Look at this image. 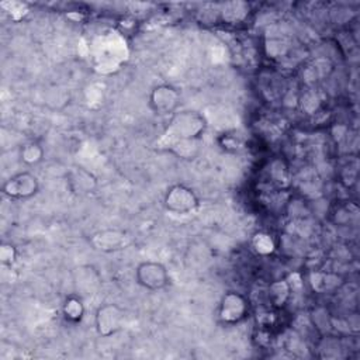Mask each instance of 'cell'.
<instances>
[{"label":"cell","mask_w":360,"mask_h":360,"mask_svg":"<svg viewBox=\"0 0 360 360\" xmlns=\"http://www.w3.org/2000/svg\"><path fill=\"white\" fill-rule=\"evenodd\" d=\"M0 260L3 264L10 266L15 260V248L11 243H3L0 248Z\"/></svg>","instance_id":"11"},{"label":"cell","mask_w":360,"mask_h":360,"mask_svg":"<svg viewBox=\"0 0 360 360\" xmlns=\"http://www.w3.org/2000/svg\"><path fill=\"white\" fill-rule=\"evenodd\" d=\"M39 190L38 177L28 172H20L10 176L1 186V193L10 200H27L34 197Z\"/></svg>","instance_id":"2"},{"label":"cell","mask_w":360,"mask_h":360,"mask_svg":"<svg viewBox=\"0 0 360 360\" xmlns=\"http://www.w3.org/2000/svg\"><path fill=\"white\" fill-rule=\"evenodd\" d=\"M42 156H44V150H42L41 145H38L35 142H30V143H25L24 146H21L20 158L27 165L38 163L42 159Z\"/></svg>","instance_id":"9"},{"label":"cell","mask_w":360,"mask_h":360,"mask_svg":"<svg viewBox=\"0 0 360 360\" xmlns=\"http://www.w3.org/2000/svg\"><path fill=\"white\" fill-rule=\"evenodd\" d=\"M248 305L242 295L236 292H228L224 295L219 307V318L226 323H233L240 321L246 314Z\"/></svg>","instance_id":"7"},{"label":"cell","mask_w":360,"mask_h":360,"mask_svg":"<svg viewBox=\"0 0 360 360\" xmlns=\"http://www.w3.org/2000/svg\"><path fill=\"white\" fill-rule=\"evenodd\" d=\"M179 104V93L174 87L169 84H162L153 89L150 94V107L156 114L166 115L174 114L173 111Z\"/></svg>","instance_id":"6"},{"label":"cell","mask_w":360,"mask_h":360,"mask_svg":"<svg viewBox=\"0 0 360 360\" xmlns=\"http://www.w3.org/2000/svg\"><path fill=\"white\" fill-rule=\"evenodd\" d=\"M165 205L169 211L177 214H187L198 205V198L191 188L177 184L167 190L165 197Z\"/></svg>","instance_id":"4"},{"label":"cell","mask_w":360,"mask_h":360,"mask_svg":"<svg viewBox=\"0 0 360 360\" xmlns=\"http://www.w3.org/2000/svg\"><path fill=\"white\" fill-rule=\"evenodd\" d=\"M122 319H124V311L120 307L114 304L103 305L98 308L96 314L97 332L103 336H110L121 328Z\"/></svg>","instance_id":"5"},{"label":"cell","mask_w":360,"mask_h":360,"mask_svg":"<svg viewBox=\"0 0 360 360\" xmlns=\"http://www.w3.org/2000/svg\"><path fill=\"white\" fill-rule=\"evenodd\" d=\"M204 127V118L200 114L193 111H181L173 114L167 128V134L169 138L174 139L176 143H179L180 141H193L200 138Z\"/></svg>","instance_id":"1"},{"label":"cell","mask_w":360,"mask_h":360,"mask_svg":"<svg viewBox=\"0 0 360 360\" xmlns=\"http://www.w3.org/2000/svg\"><path fill=\"white\" fill-rule=\"evenodd\" d=\"M135 277L139 285L146 290H160L165 288L169 281L170 276L166 267L158 262H143L136 267Z\"/></svg>","instance_id":"3"},{"label":"cell","mask_w":360,"mask_h":360,"mask_svg":"<svg viewBox=\"0 0 360 360\" xmlns=\"http://www.w3.org/2000/svg\"><path fill=\"white\" fill-rule=\"evenodd\" d=\"M63 311H65V315L66 318L69 319H73V321H77L82 318V314H83V305H82V301L79 298H68V301L65 302V307H63Z\"/></svg>","instance_id":"10"},{"label":"cell","mask_w":360,"mask_h":360,"mask_svg":"<svg viewBox=\"0 0 360 360\" xmlns=\"http://www.w3.org/2000/svg\"><path fill=\"white\" fill-rule=\"evenodd\" d=\"M97 239H101V243H98V246L104 245L105 242H108L103 250H117V249H122V246H125V239L127 236L122 232H117V231H108V232H101L96 236Z\"/></svg>","instance_id":"8"}]
</instances>
